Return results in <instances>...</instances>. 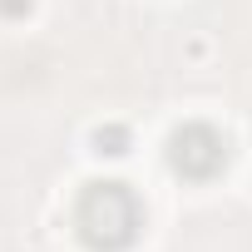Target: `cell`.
Segmentation results:
<instances>
[{"label": "cell", "mask_w": 252, "mask_h": 252, "mask_svg": "<svg viewBox=\"0 0 252 252\" xmlns=\"http://www.w3.org/2000/svg\"><path fill=\"white\" fill-rule=\"evenodd\" d=\"M134 144V134L124 129V124H104V129H94V154L99 158H124Z\"/></svg>", "instance_id": "3"}, {"label": "cell", "mask_w": 252, "mask_h": 252, "mask_svg": "<svg viewBox=\"0 0 252 252\" xmlns=\"http://www.w3.org/2000/svg\"><path fill=\"white\" fill-rule=\"evenodd\" d=\"M74 232L89 252H129L144 232V203L129 183L119 178H99L84 183L79 203H74Z\"/></svg>", "instance_id": "1"}, {"label": "cell", "mask_w": 252, "mask_h": 252, "mask_svg": "<svg viewBox=\"0 0 252 252\" xmlns=\"http://www.w3.org/2000/svg\"><path fill=\"white\" fill-rule=\"evenodd\" d=\"M227 158H232V149L213 124H183V129L168 134V168L178 178H188V183L218 178L227 168Z\"/></svg>", "instance_id": "2"}, {"label": "cell", "mask_w": 252, "mask_h": 252, "mask_svg": "<svg viewBox=\"0 0 252 252\" xmlns=\"http://www.w3.org/2000/svg\"><path fill=\"white\" fill-rule=\"evenodd\" d=\"M35 10V0H0V20H25Z\"/></svg>", "instance_id": "4"}]
</instances>
